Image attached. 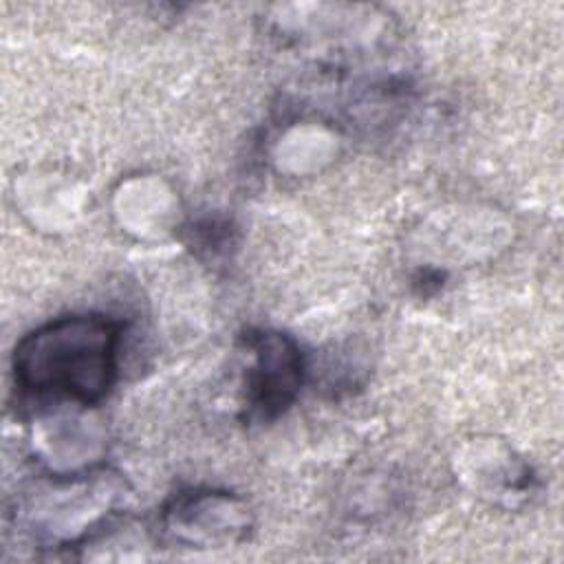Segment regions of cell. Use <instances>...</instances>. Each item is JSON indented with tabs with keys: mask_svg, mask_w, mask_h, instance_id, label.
I'll use <instances>...</instances> for the list:
<instances>
[{
	"mask_svg": "<svg viewBox=\"0 0 564 564\" xmlns=\"http://www.w3.org/2000/svg\"><path fill=\"white\" fill-rule=\"evenodd\" d=\"M121 324L101 315H66L26 333L13 350L15 386L40 399L99 403L115 383Z\"/></svg>",
	"mask_w": 564,
	"mask_h": 564,
	"instance_id": "6da1fadb",
	"label": "cell"
},
{
	"mask_svg": "<svg viewBox=\"0 0 564 564\" xmlns=\"http://www.w3.org/2000/svg\"><path fill=\"white\" fill-rule=\"evenodd\" d=\"M247 346L253 357L247 375V419L269 423L295 401L304 359L297 344L280 330L249 333Z\"/></svg>",
	"mask_w": 564,
	"mask_h": 564,
	"instance_id": "7a4b0ae2",
	"label": "cell"
},
{
	"mask_svg": "<svg viewBox=\"0 0 564 564\" xmlns=\"http://www.w3.org/2000/svg\"><path fill=\"white\" fill-rule=\"evenodd\" d=\"M165 531L189 546L240 542L249 531L247 509L229 494L185 491L163 511Z\"/></svg>",
	"mask_w": 564,
	"mask_h": 564,
	"instance_id": "3957f363",
	"label": "cell"
}]
</instances>
